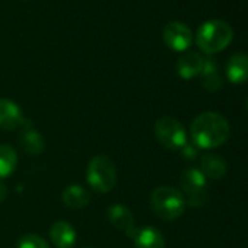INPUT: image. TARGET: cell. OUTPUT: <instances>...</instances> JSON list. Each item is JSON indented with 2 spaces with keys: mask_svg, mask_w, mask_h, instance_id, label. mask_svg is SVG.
<instances>
[{
  "mask_svg": "<svg viewBox=\"0 0 248 248\" xmlns=\"http://www.w3.org/2000/svg\"><path fill=\"white\" fill-rule=\"evenodd\" d=\"M19 142L22 149L30 155H41L46 149L44 138L40 132L32 129L31 126H24L19 135Z\"/></svg>",
  "mask_w": 248,
  "mask_h": 248,
  "instance_id": "cell-16",
  "label": "cell"
},
{
  "mask_svg": "<svg viewBox=\"0 0 248 248\" xmlns=\"http://www.w3.org/2000/svg\"><path fill=\"white\" fill-rule=\"evenodd\" d=\"M18 248H50L47 241L37 233H27L19 238Z\"/></svg>",
  "mask_w": 248,
  "mask_h": 248,
  "instance_id": "cell-19",
  "label": "cell"
},
{
  "mask_svg": "<svg viewBox=\"0 0 248 248\" xmlns=\"http://www.w3.org/2000/svg\"><path fill=\"white\" fill-rule=\"evenodd\" d=\"M50 239L57 248H73L76 244V231L66 220H57L50 228Z\"/></svg>",
  "mask_w": 248,
  "mask_h": 248,
  "instance_id": "cell-12",
  "label": "cell"
},
{
  "mask_svg": "<svg viewBox=\"0 0 248 248\" xmlns=\"http://www.w3.org/2000/svg\"><path fill=\"white\" fill-rule=\"evenodd\" d=\"M86 181L96 193H109L117 184V167L105 155L93 156L86 168Z\"/></svg>",
  "mask_w": 248,
  "mask_h": 248,
  "instance_id": "cell-4",
  "label": "cell"
},
{
  "mask_svg": "<svg viewBox=\"0 0 248 248\" xmlns=\"http://www.w3.org/2000/svg\"><path fill=\"white\" fill-rule=\"evenodd\" d=\"M154 132H155L156 140L170 151H178L187 145L186 129L174 117H170V115L161 117L155 123Z\"/></svg>",
  "mask_w": 248,
  "mask_h": 248,
  "instance_id": "cell-6",
  "label": "cell"
},
{
  "mask_svg": "<svg viewBox=\"0 0 248 248\" xmlns=\"http://www.w3.org/2000/svg\"><path fill=\"white\" fill-rule=\"evenodd\" d=\"M62 200L69 209L79 210V209H83V207H86L89 204L91 194L85 187H82L79 184H72V186H67L63 190Z\"/></svg>",
  "mask_w": 248,
  "mask_h": 248,
  "instance_id": "cell-15",
  "label": "cell"
},
{
  "mask_svg": "<svg viewBox=\"0 0 248 248\" xmlns=\"http://www.w3.org/2000/svg\"><path fill=\"white\" fill-rule=\"evenodd\" d=\"M162 38L171 50L186 51L193 43V32L186 24L180 21H171L164 27Z\"/></svg>",
  "mask_w": 248,
  "mask_h": 248,
  "instance_id": "cell-7",
  "label": "cell"
},
{
  "mask_svg": "<svg viewBox=\"0 0 248 248\" xmlns=\"http://www.w3.org/2000/svg\"><path fill=\"white\" fill-rule=\"evenodd\" d=\"M200 79H202V86L209 92H216L222 88L223 79H222L219 67L213 59H204Z\"/></svg>",
  "mask_w": 248,
  "mask_h": 248,
  "instance_id": "cell-17",
  "label": "cell"
},
{
  "mask_svg": "<svg viewBox=\"0 0 248 248\" xmlns=\"http://www.w3.org/2000/svg\"><path fill=\"white\" fill-rule=\"evenodd\" d=\"M232 27L222 19H210L203 22L196 32V44L206 54L222 51L232 41Z\"/></svg>",
  "mask_w": 248,
  "mask_h": 248,
  "instance_id": "cell-2",
  "label": "cell"
},
{
  "mask_svg": "<svg viewBox=\"0 0 248 248\" xmlns=\"http://www.w3.org/2000/svg\"><path fill=\"white\" fill-rule=\"evenodd\" d=\"M18 165V154L9 145H0V180L11 177Z\"/></svg>",
  "mask_w": 248,
  "mask_h": 248,
  "instance_id": "cell-18",
  "label": "cell"
},
{
  "mask_svg": "<svg viewBox=\"0 0 248 248\" xmlns=\"http://www.w3.org/2000/svg\"><path fill=\"white\" fill-rule=\"evenodd\" d=\"M127 236L133 239L136 248H165L164 235L155 226H136Z\"/></svg>",
  "mask_w": 248,
  "mask_h": 248,
  "instance_id": "cell-9",
  "label": "cell"
},
{
  "mask_svg": "<svg viewBox=\"0 0 248 248\" xmlns=\"http://www.w3.org/2000/svg\"><path fill=\"white\" fill-rule=\"evenodd\" d=\"M200 171L206 178L220 180L225 177L228 167L223 158L216 154H204L200 158Z\"/></svg>",
  "mask_w": 248,
  "mask_h": 248,
  "instance_id": "cell-14",
  "label": "cell"
},
{
  "mask_svg": "<svg viewBox=\"0 0 248 248\" xmlns=\"http://www.w3.org/2000/svg\"><path fill=\"white\" fill-rule=\"evenodd\" d=\"M25 115L21 107L8 98H0V129L15 130L25 126Z\"/></svg>",
  "mask_w": 248,
  "mask_h": 248,
  "instance_id": "cell-8",
  "label": "cell"
},
{
  "mask_svg": "<svg viewBox=\"0 0 248 248\" xmlns=\"http://www.w3.org/2000/svg\"><path fill=\"white\" fill-rule=\"evenodd\" d=\"M190 135L197 148L215 149L222 146L229 139L231 126L222 114L206 111L193 120Z\"/></svg>",
  "mask_w": 248,
  "mask_h": 248,
  "instance_id": "cell-1",
  "label": "cell"
},
{
  "mask_svg": "<svg viewBox=\"0 0 248 248\" xmlns=\"http://www.w3.org/2000/svg\"><path fill=\"white\" fill-rule=\"evenodd\" d=\"M204 64V57L197 51L183 53L177 60V73L183 79H193L202 73Z\"/></svg>",
  "mask_w": 248,
  "mask_h": 248,
  "instance_id": "cell-11",
  "label": "cell"
},
{
  "mask_svg": "<svg viewBox=\"0 0 248 248\" xmlns=\"http://www.w3.org/2000/svg\"><path fill=\"white\" fill-rule=\"evenodd\" d=\"M226 76L235 85H241L248 80V54L247 53H235L228 59Z\"/></svg>",
  "mask_w": 248,
  "mask_h": 248,
  "instance_id": "cell-13",
  "label": "cell"
},
{
  "mask_svg": "<svg viewBox=\"0 0 248 248\" xmlns=\"http://www.w3.org/2000/svg\"><path fill=\"white\" fill-rule=\"evenodd\" d=\"M6 197H8V188L3 183H0V203L5 202Z\"/></svg>",
  "mask_w": 248,
  "mask_h": 248,
  "instance_id": "cell-20",
  "label": "cell"
},
{
  "mask_svg": "<svg viewBox=\"0 0 248 248\" xmlns=\"http://www.w3.org/2000/svg\"><path fill=\"white\" fill-rule=\"evenodd\" d=\"M247 108H248V98H247Z\"/></svg>",
  "mask_w": 248,
  "mask_h": 248,
  "instance_id": "cell-21",
  "label": "cell"
},
{
  "mask_svg": "<svg viewBox=\"0 0 248 248\" xmlns=\"http://www.w3.org/2000/svg\"><path fill=\"white\" fill-rule=\"evenodd\" d=\"M107 217L109 223L123 231L126 235H130L132 231L136 228V219L132 213V210L123 204H112L107 209Z\"/></svg>",
  "mask_w": 248,
  "mask_h": 248,
  "instance_id": "cell-10",
  "label": "cell"
},
{
  "mask_svg": "<svg viewBox=\"0 0 248 248\" xmlns=\"http://www.w3.org/2000/svg\"><path fill=\"white\" fill-rule=\"evenodd\" d=\"M181 194L186 200V204L193 207H202L209 200L207 178L197 168H188L181 174L180 180Z\"/></svg>",
  "mask_w": 248,
  "mask_h": 248,
  "instance_id": "cell-5",
  "label": "cell"
},
{
  "mask_svg": "<svg viewBox=\"0 0 248 248\" xmlns=\"http://www.w3.org/2000/svg\"><path fill=\"white\" fill-rule=\"evenodd\" d=\"M151 209L162 220H175L184 213L186 200L180 190L161 186L151 194Z\"/></svg>",
  "mask_w": 248,
  "mask_h": 248,
  "instance_id": "cell-3",
  "label": "cell"
}]
</instances>
